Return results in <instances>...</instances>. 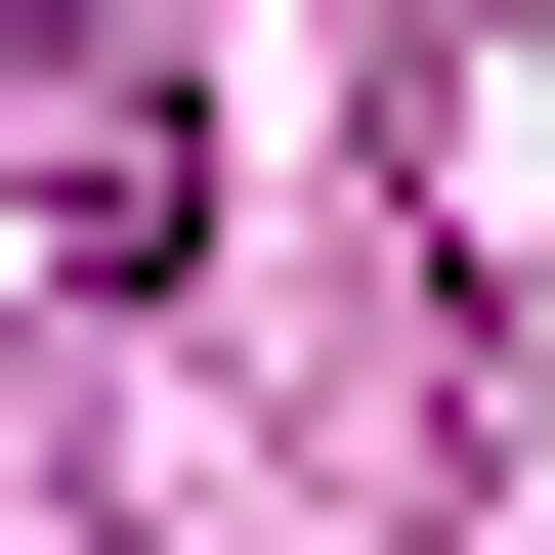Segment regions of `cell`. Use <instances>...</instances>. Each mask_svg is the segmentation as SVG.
Masks as SVG:
<instances>
[{"label":"cell","instance_id":"cell-1","mask_svg":"<svg viewBox=\"0 0 555 555\" xmlns=\"http://www.w3.org/2000/svg\"><path fill=\"white\" fill-rule=\"evenodd\" d=\"M0 257H43V299H171V257H214V86H171V0H0Z\"/></svg>","mask_w":555,"mask_h":555}]
</instances>
